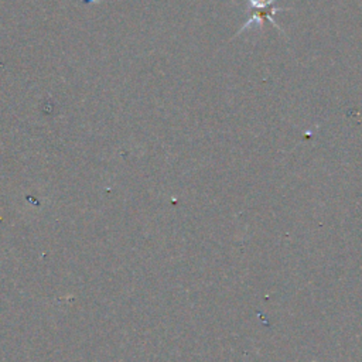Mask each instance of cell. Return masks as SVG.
Listing matches in <instances>:
<instances>
[{
  "instance_id": "1",
  "label": "cell",
  "mask_w": 362,
  "mask_h": 362,
  "mask_svg": "<svg viewBox=\"0 0 362 362\" xmlns=\"http://www.w3.org/2000/svg\"><path fill=\"white\" fill-rule=\"evenodd\" d=\"M274 1H276V0H247L249 8H250V14H249V17H247V20H246V23L243 24V27H242L240 31L246 30V28H247L249 25H252L253 23H257V24H259V23H262L263 20L270 21L277 30H280L279 25L273 21V16H274L276 13H279V11L286 10V8L276 7V6H274ZM280 31H281V30H280Z\"/></svg>"
}]
</instances>
